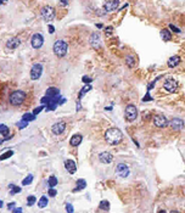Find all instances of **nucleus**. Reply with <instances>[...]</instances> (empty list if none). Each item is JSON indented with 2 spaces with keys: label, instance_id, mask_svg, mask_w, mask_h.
<instances>
[{
  "label": "nucleus",
  "instance_id": "nucleus-1",
  "mask_svg": "<svg viewBox=\"0 0 185 213\" xmlns=\"http://www.w3.org/2000/svg\"><path fill=\"white\" fill-rule=\"evenodd\" d=\"M123 139V134L119 129H117V128H110V129L106 131L105 133V140L107 141L109 145H118Z\"/></svg>",
  "mask_w": 185,
  "mask_h": 213
},
{
  "label": "nucleus",
  "instance_id": "nucleus-2",
  "mask_svg": "<svg viewBox=\"0 0 185 213\" xmlns=\"http://www.w3.org/2000/svg\"><path fill=\"white\" fill-rule=\"evenodd\" d=\"M24 99H26V93L22 92V90H15V92H12V93L10 94V96H9V101H10V104L14 105V106H20V105H22V102L24 101Z\"/></svg>",
  "mask_w": 185,
  "mask_h": 213
},
{
  "label": "nucleus",
  "instance_id": "nucleus-3",
  "mask_svg": "<svg viewBox=\"0 0 185 213\" xmlns=\"http://www.w3.org/2000/svg\"><path fill=\"white\" fill-rule=\"evenodd\" d=\"M54 54L59 57H63L66 54H67V50H68V45H67V43L63 41V40H56L54 43Z\"/></svg>",
  "mask_w": 185,
  "mask_h": 213
},
{
  "label": "nucleus",
  "instance_id": "nucleus-4",
  "mask_svg": "<svg viewBox=\"0 0 185 213\" xmlns=\"http://www.w3.org/2000/svg\"><path fill=\"white\" fill-rule=\"evenodd\" d=\"M41 18L45 21V22H50L53 20H55V9L51 8V6H44L41 9Z\"/></svg>",
  "mask_w": 185,
  "mask_h": 213
},
{
  "label": "nucleus",
  "instance_id": "nucleus-5",
  "mask_svg": "<svg viewBox=\"0 0 185 213\" xmlns=\"http://www.w3.org/2000/svg\"><path fill=\"white\" fill-rule=\"evenodd\" d=\"M124 115H125V119H127V121L133 122V121H135L136 117H138V110H136V107H135L134 105H128V106L125 107Z\"/></svg>",
  "mask_w": 185,
  "mask_h": 213
},
{
  "label": "nucleus",
  "instance_id": "nucleus-6",
  "mask_svg": "<svg viewBox=\"0 0 185 213\" xmlns=\"http://www.w3.org/2000/svg\"><path fill=\"white\" fill-rule=\"evenodd\" d=\"M116 174L121 178H127L129 176V167L125 163H119L116 166Z\"/></svg>",
  "mask_w": 185,
  "mask_h": 213
},
{
  "label": "nucleus",
  "instance_id": "nucleus-7",
  "mask_svg": "<svg viewBox=\"0 0 185 213\" xmlns=\"http://www.w3.org/2000/svg\"><path fill=\"white\" fill-rule=\"evenodd\" d=\"M31 44H32V47H33L34 49L41 48L43 44H44V38H43V35L39 34V33L33 34V37H32V39H31Z\"/></svg>",
  "mask_w": 185,
  "mask_h": 213
},
{
  "label": "nucleus",
  "instance_id": "nucleus-8",
  "mask_svg": "<svg viewBox=\"0 0 185 213\" xmlns=\"http://www.w3.org/2000/svg\"><path fill=\"white\" fill-rule=\"evenodd\" d=\"M41 73H43V66L40 63H35L33 65L32 69H31V78L33 80H37L41 77Z\"/></svg>",
  "mask_w": 185,
  "mask_h": 213
},
{
  "label": "nucleus",
  "instance_id": "nucleus-9",
  "mask_svg": "<svg viewBox=\"0 0 185 213\" xmlns=\"http://www.w3.org/2000/svg\"><path fill=\"white\" fill-rule=\"evenodd\" d=\"M154 124H155L157 128H164V127H167V125L169 124V122H168V119H167L164 116L157 115V116L154 117Z\"/></svg>",
  "mask_w": 185,
  "mask_h": 213
},
{
  "label": "nucleus",
  "instance_id": "nucleus-10",
  "mask_svg": "<svg viewBox=\"0 0 185 213\" xmlns=\"http://www.w3.org/2000/svg\"><path fill=\"white\" fill-rule=\"evenodd\" d=\"M164 89L168 92V93H174L177 89H178V82L177 80H174V79H172V78H169V79H167L166 82H164Z\"/></svg>",
  "mask_w": 185,
  "mask_h": 213
},
{
  "label": "nucleus",
  "instance_id": "nucleus-11",
  "mask_svg": "<svg viewBox=\"0 0 185 213\" xmlns=\"http://www.w3.org/2000/svg\"><path fill=\"white\" fill-rule=\"evenodd\" d=\"M65 129H66V123H65L63 121H59V122H56V123L51 127V131H53V133H54V134H56V135L62 134V133L65 132Z\"/></svg>",
  "mask_w": 185,
  "mask_h": 213
},
{
  "label": "nucleus",
  "instance_id": "nucleus-12",
  "mask_svg": "<svg viewBox=\"0 0 185 213\" xmlns=\"http://www.w3.org/2000/svg\"><path fill=\"white\" fill-rule=\"evenodd\" d=\"M119 6V2L118 0H109V2H105L104 3V8L107 12H112L115 10H117Z\"/></svg>",
  "mask_w": 185,
  "mask_h": 213
},
{
  "label": "nucleus",
  "instance_id": "nucleus-13",
  "mask_svg": "<svg viewBox=\"0 0 185 213\" xmlns=\"http://www.w3.org/2000/svg\"><path fill=\"white\" fill-rule=\"evenodd\" d=\"M89 41H90V45L94 49H100L101 48V39H100V35L98 33H92Z\"/></svg>",
  "mask_w": 185,
  "mask_h": 213
},
{
  "label": "nucleus",
  "instance_id": "nucleus-14",
  "mask_svg": "<svg viewBox=\"0 0 185 213\" xmlns=\"http://www.w3.org/2000/svg\"><path fill=\"white\" fill-rule=\"evenodd\" d=\"M169 125L173 131H180L181 128L184 127V122L180 119V118H173L170 122H169Z\"/></svg>",
  "mask_w": 185,
  "mask_h": 213
},
{
  "label": "nucleus",
  "instance_id": "nucleus-15",
  "mask_svg": "<svg viewBox=\"0 0 185 213\" xmlns=\"http://www.w3.org/2000/svg\"><path fill=\"white\" fill-rule=\"evenodd\" d=\"M99 160L101 163H105V164H109L113 161V156L110 153V152H101L99 155Z\"/></svg>",
  "mask_w": 185,
  "mask_h": 213
},
{
  "label": "nucleus",
  "instance_id": "nucleus-16",
  "mask_svg": "<svg viewBox=\"0 0 185 213\" xmlns=\"http://www.w3.org/2000/svg\"><path fill=\"white\" fill-rule=\"evenodd\" d=\"M65 168L67 169V172L70 174H74L76 170H77V166H76V162L73 160H67L65 162Z\"/></svg>",
  "mask_w": 185,
  "mask_h": 213
},
{
  "label": "nucleus",
  "instance_id": "nucleus-17",
  "mask_svg": "<svg viewBox=\"0 0 185 213\" xmlns=\"http://www.w3.org/2000/svg\"><path fill=\"white\" fill-rule=\"evenodd\" d=\"M21 44V40L18 38H10L8 41H6V48L14 50L16 48H18V45Z\"/></svg>",
  "mask_w": 185,
  "mask_h": 213
},
{
  "label": "nucleus",
  "instance_id": "nucleus-18",
  "mask_svg": "<svg viewBox=\"0 0 185 213\" xmlns=\"http://www.w3.org/2000/svg\"><path fill=\"white\" fill-rule=\"evenodd\" d=\"M0 133H2V135H3V140H2V143H4L5 140H8V139H10L11 137H8L9 134H10V129L5 125V124H0Z\"/></svg>",
  "mask_w": 185,
  "mask_h": 213
},
{
  "label": "nucleus",
  "instance_id": "nucleus-19",
  "mask_svg": "<svg viewBox=\"0 0 185 213\" xmlns=\"http://www.w3.org/2000/svg\"><path fill=\"white\" fill-rule=\"evenodd\" d=\"M82 140H83V137L80 135V134H74L72 138H71V140H70V144L72 145V146H78L80 143H82Z\"/></svg>",
  "mask_w": 185,
  "mask_h": 213
},
{
  "label": "nucleus",
  "instance_id": "nucleus-20",
  "mask_svg": "<svg viewBox=\"0 0 185 213\" xmlns=\"http://www.w3.org/2000/svg\"><path fill=\"white\" fill-rule=\"evenodd\" d=\"M179 63H180V57L179 56H172L168 60V67H170V68L177 67Z\"/></svg>",
  "mask_w": 185,
  "mask_h": 213
},
{
  "label": "nucleus",
  "instance_id": "nucleus-21",
  "mask_svg": "<svg viewBox=\"0 0 185 213\" xmlns=\"http://www.w3.org/2000/svg\"><path fill=\"white\" fill-rule=\"evenodd\" d=\"M59 95H60V89H57L55 87H51L46 90V96H49V98H55Z\"/></svg>",
  "mask_w": 185,
  "mask_h": 213
},
{
  "label": "nucleus",
  "instance_id": "nucleus-22",
  "mask_svg": "<svg viewBox=\"0 0 185 213\" xmlns=\"http://www.w3.org/2000/svg\"><path fill=\"white\" fill-rule=\"evenodd\" d=\"M161 38H162L164 41H168V40H170L172 35H170V33H169L168 29H163V31H161Z\"/></svg>",
  "mask_w": 185,
  "mask_h": 213
},
{
  "label": "nucleus",
  "instance_id": "nucleus-23",
  "mask_svg": "<svg viewBox=\"0 0 185 213\" xmlns=\"http://www.w3.org/2000/svg\"><path fill=\"white\" fill-rule=\"evenodd\" d=\"M85 186H86V182H85L84 179H79V180H77V188L74 189V191H77V190H83Z\"/></svg>",
  "mask_w": 185,
  "mask_h": 213
},
{
  "label": "nucleus",
  "instance_id": "nucleus-24",
  "mask_svg": "<svg viewBox=\"0 0 185 213\" xmlns=\"http://www.w3.org/2000/svg\"><path fill=\"white\" fill-rule=\"evenodd\" d=\"M9 188L11 189V190H10V194H11V195H16V194L21 192V190H22L20 186H16L15 184H10V185H9Z\"/></svg>",
  "mask_w": 185,
  "mask_h": 213
},
{
  "label": "nucleus",
  "instance_id": "nucleus-25",
  "mask_svg": "<svg viewBox=\"0 0 185 213\" xmlns=\"http://www.w3.org/2000/svg\"><path fill=\"white\" fill-rule=\"evenodd\" d=\"M99 208H100V209H102V211H109V209H110V202H109V201H106V200L101 201V202H100V205H99Z\"/></svg>",
  "mask_w": 185,
  "mask_h": 213
},
{
  "label": "nucleus",
  "instance_id": "nucleus-26",
  "mask_svg": "<svg viewBox=\"0 0 185 213\" xmlns=\"http://www.w3.org/2000/svg\"><path fill=\"white\" fill-rule=\"evenodd\" d=\"M22 119L26 121V122H31V121H34V119H35V116H34L33 113H24L23 117H22Z\"/></svg>",
  "mask_w": 185,
  "mask_h": 213
},
{
  "label": "nucleus",
  "instance_id": "nucleus-27",
  "mask_svg": "<svg viewBox=\"0 0 185 213\" xmlns=\"http://www.w3.org/2000/svg\"><path fill=\"white\" fill-rule=\"evenodd\" d=\"M48 184H49L50 188H55V186L57 185V179H56V177L51 176V177L49 178V180H48Z\"/></svg>",
  "mask_w": 185,
  "mask_h": 213
},
{
  "label": "nucleus",
  "instance_id": "nucleus-28",
  "mask_svg": "<svg viewBox=\"0 0 185 213\" xmlns=\"http://www.w3.org/2000/svg\"><path fill=\"white\" fill-rule=\"evenodd\" d=\"M46 205H48V198H46L45 196L40 197L39 202H38V206H39L40 208H44V207H46Z\"/></svg>",
  "mask_w": 185,
  "mask_h": 213
},
{
  "label": "nucleus",
  "instance_id": "nucleus-29",
  "mask_svg": "<svg viewBox=\"0 0 185 213\" xmlns=\"http://www.w3.org/2000/svg\"><path fill=\"white\" fill-rule=\"evenodd\" d=\"M125 62H127V65H128L129 67H134V65H135V60H134L133 56H127Z\"/></svg>",
  "mask_w": 185,
  "mask_h": 213
},
{
  "label": "nucleus",
  "instance_id": "nucleus-30",
  "mask_svg": "<svg viewBox=\"0 0 185 213\" xmlns=\"http://www.w3.org/2000/svg\"><path fill=\"white\" fill-rule=\"evenodd\" d=\"M32 180H33V176L29 174V176H27V177L22 180V184H23V185H29V184L32 183Z\"/></svg>",
  "mask_w": 185,
  "mask_h": 213
},
{
  "label": "nucleus",
  "instance_id": "nucleus-31",
  "mask_svg": "<svg viewBox=\"0 0 185 213\" xmlns=\"http://www.w3.org/2000/svg\"><path fill=\"white\" fill-rule=\"evenodd\" d=\"M90 89H91V85H85V87H84V88L80 90V93H79V99H80V98H82V96H83L86 92H89Z\"/></svg>",
  "mask_w": 185,
  "mask_h": 213
},
{
  "label": "nucleus",
  "instance_id": "nucleus-32",
  "mask_svg": "<svg viewBox=\"0 0 185 213\" xmlns=\"http://www.w3.org/2000/svg\"><path fill=\"white\" fill-rule=\"evenodd\" d=\"M12 155H14V151H11V150H10V151H6V152L3 155V156H0V160H2V161H4V160H6L8 157H11Z\"/></svg>",
  "mask_w": 185,
  "mask_h": 213
},
{
  "label": "nucleus",
  "instance_id": "nucleus-33",
  "mask_svg": "<svg viewBox=\"0 0 185 213\" xmlns=\"http://www.w3.org/2000/svg\"><path fill=\"white\" fill-rule=\"evenodd\" d=\"M27 205L28 206H33L35 202H37V198H35V196H28V198H27Z\"/></svg>",
  "mask_w": 185,
  "mask_h": 213
},
{
  "label": "nucleus",
  "instance_id": "nucleus-34",
  "mask_svg": "<svg viewBox=\"0 0 185 213\" xmlns=\"http://www.w3.org/2000/svg\"><path fill=\"white\" fill-rule=\"evenodd\" d=\"M27 123H28V122H26V121L22 119V122H18V123H17V127L20 128V129H23V128L27 127Z\"/></svg>",
  "mask_w": 185,
  "mask_h": 213
},
{
  "label": "nucleus",
  "instance_id": "nucleus-35",
  "mask_svg": "<svg viewBox=\"0 0 185 213\" xmlns=\"http://www.w3.org/2000/svg\"><path fill=\"white\" fill-rule=\"evenodd\" d=\"M66 211H67V213H73V206H72V203H67L66 205Z\"/></svg>",
  "mask_w": 185,
  "mask_h": 213
},
{
  "label": "nucleus",
  "instance_id": "nucleus-36",
  "mask_svg": "<svg viewBox=\"0 0 185 213\" xmlns=\"http://www.w3.org/2000/svg\"><path fill=\"white\" fill-rule=\"evenodd\" d=\"M56 194H57V192H56V190H55L54 188H50V189H49V196H50V197L56 196Z\"/></svg>",
  "mask_w": 185,
  "mask_h": 213
},
{
  "label": "nucleus",
  "instance_id": "nucleus-37",
  "mask_svg": "<svg viewBox=\"0 0 185 213\" xmlns=\"http://www.w3.org/2000/svg\"><path fill=\"white\" fill-rule=\"evenodd\" d=\"M43 108H44V106H40V107H37V108H35V110L33 111V115H34V116H35V115H38V113H39V112H40V111H41Z\"/></svg>",
  "mask_w": 185,
  "mask_h": 213
},
{
  "label": "nucleus",
  "instance_id": "nucleus-38",
  "mask_svg": "<svg viewBox=\"0 0 185 213\" xmlns=\"http://www.w3.org/2000/svg\"><path fill=\"white\" fill-rule=\"evenodd\" d=\"M112 32H113V28H112V27H107V28L105 29V33H106V34H112Z\"/></svg>",
  "mask_w": 185,
  "mask_h": 213
},
{
  "label": "nucleus",
  "instance_id": "nucleus-39",
  "mask_svg": "<svg viewBox=\"0 0 185 213\" xmlns=\"http://www.w3.org/2000/svg\"><path fill=\"white\" fill-rule=\"evenodd\" d=\"M8 208L11 209V211H14V209H15V202H10V203L8 205Z\"/></svg>",
  "mask_w": 185,
  "mask_h": 213
},
{
  "label": "nucleus",
  "instance_id": "nucleus-40",
  "mask_svg": "<svg viewBox=\"0 0 185 213\" xmlns=\"http://www.w3.org/2000/svg\"><path fill=\"white\" fill-rule=\"evenodd\" d=\"M169 27H170V28H172L174 32H177V33H180V29H178L175 26H173V24H169Z\"/></svg>",
  "mask_w": 185,
  "mask_h": 213
},
{
  "label": "nucleus",
  "instance_id": "nucleus-41",
  "mask_svg": "<svg viewBox=\"0 0 185 213\" xmlns=\"http://www.w3.org/2000/svg\"><path fill=\"white\" fill-rule=\"evenodd\" d=\"M83 82H84V83H90V82H91V78H88L86 76H84V77H83Z\"/></svg>",
  "mask_w": 185,
  "mask_h": 213
},
{
  "label": "nucleus",
  "instance_id": "nucleus-42",
  "mask_svg": "<svg viewBox=\"0 0 185 213\" xmlns=\"http://www.w3.org/2000/svg\"><path fill=\"white\" fill-rule=\"evenodd\" d=\"M12 213H22V208H21V207H18V208H15V209L12 211Z\"/></svg>",
  "mask_w": 185,
  "mask_h": 213
},
{
  "label": "nucleus",
  "instance_id": "nucleus-43",
  "mask_svg": "<svg viewBox=\"0 0 185 213\" xmlns=\"http://www.w3.org/2000/svg\"><path fill=\"white\" fill-rule=\"evenodd\" d=\"M54 32H55V28H54V26H51V24H50V26H49V33H50V34H53Z\"/></svg>",
  "mask_w": 185,
  "mask_h": 213
},
{
  "label": "nucleus",
  "instance_id": "nucleus-44",
  "mask_svg": "<svg viewBox=\"0 0 185 213\" xmlns=\"http://www.w3.org/2000/svg\"><path fill=\"white\" fill-rule=\"evenodd\" d=\"M59 4H60V5H63V6H66V5H68V2H60Z\"/></svg>",
  "mask_w": 185,
  "mask_h": 213
},
{
  "label": "nucleus",
  "instance_id": "nucleus-45",
  "mask_svg": "<svg viewBox=\"0 0 185 213\" xmlns=\"http://www.w3.org/2000/svg\"><path fill=\"white\" fill-rule=\"evenodd\" d=\"M170 213H180V212H178V211H172Z\"/></svg>",
  "mask_w": 185,
  "mask_h": 213
},
{
  "label": "nucleus",
  "instance_id": "nucleus-46",
  "mask_svg": "<svg viewBox=\"0 0 185 213\" xmlns=\"http://www.w3.org/2000/svg\"><path fill=\"white\" fill-rule=\"evenodd\" d=\"M158 213H167V212H166V211H160Z\"/></svg>",
  "mask_w": 185,
  "mask_h": 213
}]
</instances>
